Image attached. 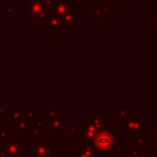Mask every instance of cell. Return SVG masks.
<instances>
[{
  "instance_id": "cell-2",
  "label": "cell",
  "mask_w": 157,
  "mask_h": 157,
  "mask_svg": "<svg viewBox=\"0 0 157 157\" xmlns=\"http://www.w3.org/2000/svg\"><path fill=\"white\" fill-rule=\"evenodd\" d=\"M121 130L126 131L128 136H136L148 130V121L144 119L142 115H131L121 121Z\"/></svg>"
},
{
  "instance_id": "cell-10",
  "label": "cell",
  "mask_w": 157,
  "mask_h": 157,
  "mask_svg": "<svg viewBox=\"0 0 157 157\" xmlns=\"http://www.w3.org/2000/svg\"><path fill=\"white\" fill-rule=\"evenodd\" d=\"M80 131H81V126H67L65 130V134L67 137H71V136L76 137Z\"/></svg>"
},
{
  "instance_id": "cell-7",
  "label": "cell",
  "mask_w": 157,
  "mask_h": 157,
  "mask_svg": "<svg viewBox=\"0 0 157 157\" xmlns=\"http://www.w3.org/2000/svg\"><path fill=\"white\" fill-rule=\"evenodd\" d=\"M44 10V2H42L40 0H31L28 1V11L27 15H29L31 12H34L33 17H38Z\"/></svg>"
},
{
  "instance_id": "cell-6",
  "label": "cell",
  "mask_w": 157,
  "mask_h": 157,
  "mask_svg": "<svg viewBox=\"0 0 157 157\" xmlns=\"http://www.w3.org/2000/svg\"><path fill=\"white\" fill-rule=\"evenodd\" d=\"M71 157H98V151L92 142H88L85 144L83 147L77 148L76 152L71 155Z\"/></svg>"
},
{
  "instance_id": "cell-15",
  "label": "cell",
  "mask_w": 157,
  "mask_h": 157,
  "mask_svg": "<svg viewBox=\"0 0 157 157\" xmlns=\"http://www.w3.org/2000/svg\"><path fill=\"white\" fill-rule=\"evenodd\" d=\"M0 1H5V0H0Z\"/></svg>"
},
{
  "instance_id": "cell-1",
  "label": "cell",
  "mask_w": 157,
  "mask_h": 157,
  "mask_svg": "<svg viewBox=\"0 0 157 157\" xmlns=\"http://www.w3.org/2000/svg\"><path fill=\"white\" fill-rule=\"evenodd\" d=\"M93 146L98 152L102 153H115V134L110 130L109 126H104L99 129L92 141Z\"/></svg>"
},
{
  "instance_id": "cell-9",
  "label": "cell",
  "mask_w": 157,
  "mask_h": 157,
  "mask_svg": "<svg viewBox=\"0 0 157 157\" xmlns=\"http://www.w3.org/2000/svg\"><path fill=\"white\" fill-rule=\"evenodd\" d=\"M144 153L142 147H129L126 150V157H139Z\"/></svg>"
},
{
  "instance_id": "cell-14",
  "label": "cell",
  "mask_w": 157,
  "mask_h": 157,
  "mask_svg": "<svg viewBox=\"0 0 157 157\" xmlns=\"http://www.w3.org/2000/svg\"><path fill=\"white\" fill-rule=\"evenodd\" d=\"M0 157H10V156H9L2 148H0Z\"/></svg>"
},
{
  "instance_id": "cell-3",
  "label": "cell",
  "mask_w": 157,
  "mask_h": 157,
  "mask_svg": "<svg viewBox=\"0 0 157 157\" xmlns=\"http://www.w3.org/2000/svg\"><path fill=\"white\" fill-rule=\"evenodd\" d=\"M0 148L10 157H21L26 153V144H23L20 137H6L0 140Z\"/></svg>"
},
{
  "instance_id": "cell-5",
  "label": "cell",
  "mask_w": 157,
  "mask_h": 157,
  "mask_svg": "<svg viewBox=\"0 0 157 157\" xmlns=\"http://www.w3.org/2000/svg\"><path fill=\"white\" fill-rule=\"evenodd\" d=\"M98 130H99V128L96 126L93 123H91V121L87 119V120L83 123V125L81 126V131H80L78 135L76 136L77 142H85V144L92 142Z\"/></svg>"
},
{
  "instance_id": "cell-12",
  "label": "cell",
  "mask_w": 157,
  "mask_h": 157,
  "mask_svg": "<svg viewBox=\"0 0 157 157\" xmlns=\"http://www.w3.org/2000/svg\"><path fill=\"white\" fill-rule=\"evenodd\" d=\"M134 147H142V144H144V135L140 134V135H136L134 136Z\"/></svg>"
},
{
  "instance_id": "cell-4",
  "label": "cell",
  "mask_w": 157,
  "mask_h": 157,
  "mask_svg": "<svg viewBox=\"0 0 157 157\" xmlns=\"http://www.w3.org/2000/svg\"><path fill=\"white\" fill-rule=\"evenodd\" d=\"M54 144L50 142L47 137L43 140H38L32 146V155L33 157H55L54 155Z\"/></svg>"
},
{
  "instance_id": "cell-11",
  "label": "cell",
  "mask_w": 157,
  "mask_h": 157,
  "mask_svg": "<svg viewBox=\"0 0 157 157\" xmlns=\"http://www.w3.org/2000/svg\"><path fill=\"white\" fill-rule=\"evenodd\" d=\"M56 115H59V110H44V118L45 119H49V120H52L53 118H55Z\"/></svg>"
},
{
  "instance_id": "cell-8",
  "label": "cell",
  "mask_w": 157,
  "mask_h": 157,
  "mask_svg": "<svg viewBox=\"0 0 157 157\" xmlns=\"http://www.w3.org/2000/svg\"><path fill=\"white\" fill-rule=\"evenodd\" d=\"M65 129V117L63 115H56L55 118H53L50 120L49 124V130H54V131H59V130H64Z\"/></svg>"
},
{
  "instance_id": "cell-16",
  "label": "cell",
  "mask_w": 157,
  "mask_h": 157,
  "mask_svg": "<svg viewBox=\"0 0 157 157\" xmlns=\"http://www.w3.org/2000/svg\"><path fill=\"white\" fill-rule=\"evenodd\" d=\"M156 112H157V110H156Z\"/></svg>"
},
{
  "instance_id": "cell-13",
  "label": "cell",
  "mask_w": 157,
  "mask_h": 157,
  "mask_svg": "<svg viewBox=\"0 0 157 157\" xmlns=\"http://www.w3.org/2000/svg\"><path fill=\"white\" fill-rule=\"evenodd\" d=\"M6 137H9V135H7V131L4 129V126H0V140H2V139H6Z\"/></svg>"
}]
</instances>
